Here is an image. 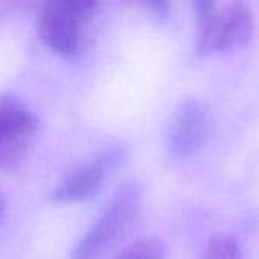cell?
I'll return each mask as SVG.
<instances>
[{"label":"cell","instance_id":"cell-1","mask_svg":"<svg viewBox=\"0 0 259 259\" xmlns=\"http://www.w3.org/2000/svg\"><path fill=\"white\" fill-rule=\"evenodd\" d=\"M101 0H45L37 30L42 45L64 58L83 55L92 41Z\"/></svg>","mask_w":259,"mask_h":259},{"label":"cell","instance_id":"cell-2","mask_svg":"<svg viewBox=\"0 0 259 259\" xmlns=\"http://www.w3.org/2000/svg\"><path fill=\"white\" fill-rule=\"evenodd\" d=\"M141 205V191L138 185L127 184L103 208L99 217L87 229L76 243L71 259H101L104 257L131 229Z\"/></svg>","mask_w":259,"mask_h":259},{"label":"cell","instance_id":"cell-3","mask_svg":"<svg viewBox=\"0 0 259 259\" xmlns=\"http://www.w3.org/2000/svg\"><path fill=\"white\" fill-rule=\"evenodd\" d=\"M127 147L123 143H111L96 154L76 162L64 171L55 184L52 198L57 203L71 205L92 199L109 182L115 171L125 162Z\"/></svg>","mask_w":259,"mask_h":259},{"label":"cell","instance_id":"cell-4","mask_svg":"<svg viewBox=\"0 0 259 259\" xmlns=\"http://www.w3.org/2000/svg\"><path fill=\"white\" fill-rule=\"evenodd\" d=\"M39 133L35 111L14 94H0V171H16Z\"/></svg>","mask_w":259,"mask_h":259},{"label":"cell","instance_id":"cell-5","mask_svg":"<svg viewBox=\"0 0 259 259\" xmlns=\"http://www.w3.org/2000/svg\"><path fill=\"white\" fill-rule=\"evenodd\" d=\"M256 30L250 9L242 2H231L199 28L198 52L199 55H213L233 52L249 45Z\"/></svg>","mask_w":259,"mask_h":259},{"label":"cell","instance_id":"cell-6","mask_svg":"<svg viewBox=\"0 0 259 259\" xmlns=\"http://www.w3.org/2000/svg\"><path fill=\"white\" fill-rule=\"evenodd\" d=\"M210 113L199 99H185L175 109L166 133V147L175 159L196 155L206 143Z\"/></svg>","mask_w":259,"mask_h":259},{"label":"cell","instance_id":"cell-7","mask_svg":"<svg viewBox=\"0 0 259 259\" xmlns=\"http://www.w3.org/2000/svg\"><path fill=\"white\" fill-rule=\"evenodd\" d=\"M115 259H166V245L157 238H141L125 247Z\"/></svg>","mask_w":259,"mask_h":259},{"label":"cell","instance_id":"cell-8","mask_svg":"<svg viewBox=\"0 0 259 259\" xmlns=\"http://www.w3.org/2000/svg\"><path fill=\"white\" fill-rule=\"evenodd\" d=\"M205 259H243V256L233 236L215 235L206 245Z\"/></svg>","mask_w":259,"mask_h":259},{"label":"cell","instance_id":"cell-9","mask_svg":"<svg viewBox=\"0 0 259 259\" xmlns=\"http://www.w3.org/2000/svg\"><path fill=\"white\" fill-rule=\"evenodd\" d=\"M125 2L140 7L159 20H166L171 13V0H125Z\"/></svg>","mask_w":259,"mask_h":259},{"label":"cell","instance_id":"cell-10","mask_svg":"<svg viewBox=\"0 0 259 259\" xmlns=\"http://www.w3.org/2000/svg\"><path fill=\"white\" fill-rule=\"evenodd\" d=\"M215 4H217V0H191V6H192V11H194V18H196V23H198V28H201L203 25L213 16Z\"/></svg>","mask_w":259,"mask_h":259},{"label":"cell","instance_id":"cell-11","mask_svg":"<svg viewBox=\"0 0 259 259\" xmlns=\"http://www.w3.org/2000/svg\"><path fill=\"white\" fill-rule=\"evenodd\" d=\"M4 205H6V201H4V196H2V192H0V222H2V217H4Z\"/></svg>","mask_w":259,"mask_h":259}]
</instances>
